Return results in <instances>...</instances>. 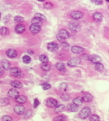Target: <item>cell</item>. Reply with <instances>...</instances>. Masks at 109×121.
Segmentation results:
<instances>
[{"label": "cell", "mask_w": 109, "mask_h": 121, "mask_svg": "<svg viewBox=\"0 0 109 121\" xmlns=\"http://www.w3.org/2000/svg\"><path fill=\"white\" fill-rule=\"evenodd\" d=\"M64 110H65V106H64V105H58L55 108V112H57V113L62 112Z\"/></svg>", "instance_id": "27"}, {"label": "cell", "mask_w": 109, "mask_h": 121, "mask_svg": "<svg viewBox=\"0 0 109 121\" xmlns=\"http://www.w3.org/2000/svg\"><path fill=\"white\" fill-rule=\"evenodd\" d=\"M88 60H90L94 64H97V63H100V61H101V58L97 54H92V55L89 56Z\"/></svg>", "instance_id": "10"}, {"label": "cell", "mask_w": 109, "mask_h": 121, "mask_svg": "<svg viewBox=\"0 0 109 121\" xmlns=\"http://www.w3.org/2000/svg\"><path fill=\"white\" fill-rule=\"evenodd\" d=\"M80 62H81V59L80 57H73V58H71L69 60L68 63H67V65L71 68H73L79 65L80 64Z\"/></svg>", "instance_id": "3"}, {"label": "cell", "mask_w": 109, "mask_h": 121, "mask_svg": "<svg viewBox=\"0 0 109 121\" xmlns=\"http://www.w3.org/2000/svg\"><path fill=\"white\" fill-rule=\"evenodd\" d=\"M1 65H2V67L3 68L4 70H9L10 68V63L9 61H8L7 60L3 59L2 60L1 62Z\"/></svg>", "instance_id": "17"}, {"label": "cell", "mask_w": 109, "mask_h": 121, "mask_svg": "<svg viewBox=\"0 0 109 121\" xmlns=\"http://www.w3.org/2000/svg\"><path fill=\"white\" fill-rule=\"evenodd\" d=\"M104 65H103L101 63H97V64H95V66H94V69L97 71H102L103 70H104Z\"/></svg>", "instance_id": "26"}, {"label": "cell", "mask_w": 109, "mask_h": 121, "mask_svg": "<svg viewBox=\"0 0 109 121\" xmlns=\"http://www.w3.org/2000/svg\"><path fill=\"white\" fill-rule=\"evenodd\" d=\"M81 58H83V59H86V60H88L89 59V55H87V54H83L81 55ZM80 58V59H81Z\"/></svg>", "instance_id": "44"}, {"label": "cell", "mask_w": 109, "mask_h": 121, "mask_svg": "<svg viewBox=\"0 0 109 121\" xmlns=\"http://www.w3.org/2000/svg\"><path fill=\"white\" fill-rule=\"evenodd\" d=\"M39 60H40V61L42 63L48 62V57H47V56L45 55V54H41V55H40V57H39Z\"/></svg>", "instance_id": "30"}, {"label": "cell", "mask_w": 109, "mask_h": 121, "mask_svg": "<svg viewBox=\"0 0 109 121\" xmlns=\"http://www.w3.org/2000/svg\"><path fill=\"white\" fill-rule=\"evenodd\" d=\"M0 18H1V12H0Z\"/></svg>", "instance_id": "49"}, {"label": "cell", "mask_w": 109, "mask_h": 121, "mask_svg": "<svg viewBox=\"0 0 109 121\" xmlns=\"http://www.w3.org/2000/svg\"><path fill=\"white\" fill-rule=\"evenodd\" d=\"M10 74L11 75L14 76V77H20L21 76V71L19 68L16 67H13L10 68Z\"/></svg>", "instance_id": "8"}, {"label": "cell", "mask_w": 109, "mask_h": 121, "mask_svg": "<svg viewBox=\"0 0 109 121\" xmlns=\"http://www.w3.org/2000/svg\"><path fill=\"white\" fill-rule=\"evenodd\" d=\"M31 22H32V24H36V25H39V26H41V24L43 23L42 20H41V19H39L38 17H35V16L32 19Z\"/></svg>", "instance_id": "21"}, {"label": "cell", "mask_w": 109, "mask_h": 121, "mask_svg": "<svg viewBox=\"0 0 109 121\" xmlns=\"http://www.w3.org/2000/svg\"><path fill=\"white\" fill-rule=\"evenodd\" d=\"M35 17H38L39 19H41V20H46V17L44 16V15L42 14H41V13H36V15H35Z\"/></svg>", "instance_id": "39"}, {"label": "cell", "mask_w": 109, "mask_h": 121, "mask_svg": "<svg viewBox=\"0 0 109 121\" xmlns=\"http://www.w3.org/2000/svg\"><path fill=\"white\" fill-rule=\"evenodd\" d=\"M9 103V101L7 98H2L0 99V104H1V106H7Z\"/></svg>", "instance_id": "31"}, {"label": "cell", "mask_w": 109, "mask_h": 121, "mask_svg": "<svg viewBox=\"0 0 109 121\" xmlns=\"http://www.w3.org/2000/svg\"><path fill=\"white\" fill-rule=\"evenodd\" d=\"M30 31L33 34H38L41 31V26L36 25V24H31L30 26Z\"/></svg>", "instance_id": "9"}, {"label": "cell", "mask_w": 109, "mask_h": 121, "mask_svg": "<svg viewBox=\"0 0 109 121\" xmlns=\"http://www.w3.org/2000/svg\"><path fill=\"white\" fill-rule=\"evenodd\" d=\"M61 99H62L64 100V101H67V100H69V99H70V97H69V95H67V94H63L62 96H61Z\"/></svg>", "instance_id": "41"}, {"label": "cell", "mask_w": 109, "mask_h": 121, "mask_svg": "<svg viewBox=\"0 0 109 121\" xmlns=\"http://www.w3.org/2000/svg\"><path fill=\"white\" fill-rule=\"evenodd\" d=\"M56 37H57L58 40L64 42L66 39H68L69 37V33L65 29H62L58 31V33L56 35Z\"/></svg>", "instance_id": "1"}, {"label": "cell", "mask_w": 109, "mask_h": 121, "mask_svg": "<svg viewBox=\"0 0 109 121\" xmlns=\"http://www.w3.org/2000/svg\"><path fill=\"white\" fill-rule=\"evenodd\" d=\"M41 87H42V89L44 90H47V89H51V85L49 83H44L41 85Z\"/></svg>", "instance_id": "38"}, {"label": "cell", "mask_w": 109, "mask_h": 121, "mask_svg": "<svg viewBox=\"0 0 109 121\" xmlns=\"http://www.w3.org/2000/svg\"><path fill=\"white\" fill-rule=\"evenodd\" d=\"M9 34V30L8 28H6V27H2V28L0 29V34H1L2 37H5V36H7Z\"/></svg>", "instance_id": "22"}, {"label": "cell", "mask_w": 109, "mask_h": 121, "mask_svg": "<svg viewBox=\"0 0 109 121\" xmlns=\"http://www.w3.org/2000/svg\"><path fill=\"white\" fill-rule=\"evenodd\" d=\"M23 61L25 64H29V63L31 61V58H30V57L28 55H24L23 57Z\"/></svg>", "instance_id": "33"}, {"label": "cell", "mask_w": 109, "mask_h": 121, "mask_svg": "<svg viewBox=\"0 0 109 121\" xmlns=\"http://www.w3.org/2000/svg\"><path fill=\"white\" fill-rule=\"evenodd\" d=\"M59 89L61 91H62V92H66V91L68 89V86H67L66 83H62V84H60Z\"/></svg>", "instance_id": "34"}, {"label": "cell", "mask_w": 109, "mask_h": 121, "mask_svg": "<svg viewBox=\"0 0 109 121\" xmlns=\"http://www.w3.org/2000/svg\"><path fill=\"white\" fill-rule=\"evenodd\" d=\"M15 31L17 34H23L25 31V26L24 25H22V24H18L15 27Z\"/></svg>", "instance_id": "18"}, {"label": "cell", "mask_w": 109, "mask_h": 121, "mask_svg": "<svg viewBox=\"0 0 109 121\" xmlns=\"http://www.w3.org/2000/svg\"><path fill=\"white\" fill-rule=\"evenodd\" d=\"M46 106L49 108L55 109L58 106V101L53 98H49L46 100Z\"/></svg>", "instance_id": "4"}, {"label": "cell", "mask_w": 109, "mask_h": 121, "mask_svg": "<svg viewBox=\"0 0 109 121\" xmlns=\"http://www.w3.org/2000/svg\"><path fill=\"white\" fill-rule=\"evenodd\" d=\"M67 109H68L69 111H70V112H76L78 110V106H76L75 104L73 103H70V104H69L68 106H67Z\"/></svg>", "instance_id": "20"}, {"label": "cell", "mask_w": 109, "mask_h": 121, "mask_svg": "<svg viewBox=\"0 0 109 121\" xmlns=\"http://www.w3.org/2000/svg\"><path fill=\"white\" fill-rule=\"evenodd\" d=\"M83 51H84V49L79 46H73L72 48V52L76 54H81V53H83Z\"/></svg>", "instance_id": "14"}, {"label": "cell", "mask_w": 109, "mask_h": 121, "mask_svg": "<svg viewBox=\"0 0 109 121\" xmlns=\"http://www.w3.org/2000/svg\"><path fill=\"white\" fill-rule=\"evenodd\" d=\"M70 16L73 20H80V19L83 17V13L80 12V11H77V10L72 11L70 13Z\"/></svg>", "instance_id": "7"}, {"label": "cell", "mask_w": 109, "mask_h": 121, "mask_svg": "<svg viewBox=\"0 0 109 121\" xmlns=\"http://www.w3.org/2000/svg\"><path fill=\"white\" fill-rule=\"evenodd\" d=\"M62 47L63 48H68L69 46V44H68L67 43H66V42H62Z\"/></svg>", "instance_id": "45"}, {"label": "cell", "mask_w": 109, "mask_h": 121, "mask_svg": "<svg viewBox=\"0 0 109 121\" xmlns=\"http://www.w3.org/2000/svg\"><path fill=\"white\" fill-rule=\"evenodd\" d=\"M44 8L46 9H52L53 8V4L51 2H45L44 4Z\"/></svg>", "instance_id": "36"}, {"label": "cell", "mask_w": 109, "mask_h": 121, "mask_svg": "<svg viewBox=\"0 0 109 121\" xmlns=\"http://www.w3.org/2000/svg\"><path fill=\"white\" fill-rule=\"evenodd\" d=\"M6 55L10 58H15L17 57V51L15 49H9L6 51Z\"/></svg>", "instance_id": "13"}, {"label": "cell", "mask_w": 109, "mask_h": 121, "mask_svg": "<svg viewBox=\"0 0 109 121\" xmlns=\"http://www.w3.org/2000/svg\"><path fill=\"white\" fill-rule=\"evenodd\" d=\"M2 75H3V70H2L1 67H0V77L2 76Z\"/></svg>", "instance_id": "47"}, {"label": "cell", "mask_w": 109, "mask_h": 121, "mask_svg": "<svg viewBox=\"0 0 109 121\" xmlns=\"http://www.w3.org/2000/svg\"><path fill=\"white\" fill-rule=\"evenodd\" d=\"M47 50H48L49 51L55 52V51H57L58 50V45L55 42H50V43H47Z\"/></svg>", "instance_id": "6"}, {"label": "cell", "mask_w": 109, "mask_h": 121, "mask_svg": "<svg viewBox=\"0 0 109 121\" xmlns=\"http://www.w3.org/2000/svg\"><path fill=\"white\" fill-rule=\"evenodd\" d=\"M8 95H9V97L16 99L19 95L18 90L16 89H9V91H8Z\"/></svg>", "instance_id": "12"}, {"label": "cell", "mask_w": 109, "mask_h": 121, "mask_svg": "<svg viewBox=\"0 0 109 121\" xmlns=\"http://www.w3.org/2000/svg\"><path fill=\"white\" fill-rule=\"evenodd\" d=\"M16 102L19 104H24L27 102V97L24 95H18L16 98Z\"/></svg>", "instance_id": "19"}, {"label": "cell", "mask_w": 109, "mask_h": 121, "mask_svg": "<svg viewBox=\"0 0 109 121\" xmlns=\"http://www.w3.org/2000/svg\"><path fill=\"white\" fill-rule=\"evenodd\" d=\"M14 20H15V22H16V23H22V22L24 21V19L22 17V16H15Z\"/></svg>", "instance_id": "37"}, {"label": "cell", "mask_w": 109, "mask_h": 121, "mask_svg": "<svg viewBox=\"0 0 109 121\" xmlns=\"http://www.w3.org/2000/svg\"><path fill=\"white\" fill-rule=\"evenodd\" d=\"M92 2H94V4H96V5H101L103 3V1H97V0H93V1H91Z\"/></svg>", "instance_id": "43"}, {"label": "cell", "mask_w": 109, "mask_h": 121, "mask_svg": "<svg viewBox=\"0 0 109 121\" xmlns=\"http://www.w3.org/2000/svg\"><path fill=\"white\" fill-rule=\"evenodd\" d=\"M32 113H33V112H32V111H31V110H27L26 112H24V117L25 119H28V118L31 117Z\"/></svg>", "instance_id": "35"}, {"label": "cell", "mask_w": 109, "mask_h": 121, "mask_svg": "<svg viewBox=\"0 0 109 121\" xmlns=\"http://www.w3.org/2000/svg\"><path fill=\"white\" fill-rule=\"evenodd\" d=\"M83 102H86V103H90L93 99V96H92L90 93H85L82 97Z\"/></svg>", "instance_id": "16"}, {"label": "cell", "mask_w": 109, "mask_h": 121, "mask_svg": "<svg viewBox=\"0 0 109 121\" xmlns=\"http://www.w3.org/2000/svg\"><path fill=\"white\" fill-rule=\"evenodd\" d=\"M67 117L64 115H60V116H58L56 117H55L53 119V121H67Z\"/></svg>", "instance_id": "28"}, {"label": "cell", "mask_w": 109, "mask_h": 121, "mask_svg": "<svg viewBox=\"0 0 109 121\" xmlns=\"http://www.w3.org/2000/svg\"><path fill=\"white\" fill-rule=\"evenodd\" d=\"M39 104H40L39 100L38 99H35L34 102H33V107H34V108H37V107L39 106Z\"/></svg>", "instance_id": "42"}, {"label": "cell", "mask_w": 109, "mask_h": 121, "mask_svg": "<svg viewBox=\"0 0 109 121\" xmlns=\"http://www.w3.org/2000/svg\"><path fill=\"white\" fill-rule=\"evenodd\" d=\"M89 120H90V121H99L100 117L96 114H92L89 117Z\"/></svg>", "instance_id": "32"}, {"label": "cell", "mask_w": 109, "mask_h": 121, "mask_svg": "<svg viewBox=\"0 0 109 121\" xmlns=\"http://www.w3.org/2000/svg\"><path fill=\"white\" fill-rule=\"evenodd\" d=\"M90 113H91L90 109L89 108V107L86 106V107H83V108L80 110V113H79V117H80V119L85 120L90 116Z\"/></svg>", "instance_id": "2"}, {"label": "cell", "mask_w": 109, "mask_h": 121, "mask_svg": "<svg viewBox=\"0 0 109 121\" xmlns=\"http://www.w3.org/2000/svg\"><path fill=\"white\" fill-rule=\"evenodd\" d=\"M2 121H13V119L9 116L5 115V116H3L2 117Z\"/></svg>", "instance_id": "40"}, {"label": "cell", "mask_w": 109, "mask_h": 121, "mask_svg": "<svg viewBox=\"0 0 109 121\" xmlns=\"http://www.w3.org/2000/svg\"><path fill=\"white\" fill-rule=\"evenodd\" d=\"M9 18H10V16L9 15H8V16H5V18H4V22H8L9 21Z\"/></svg>", "instance_id": "46"}, {"label": "cell", "mask_w": 109, "mask_h": 121, "mask_svg": "<svg viewBox=\"0 0 109 121\" xmlns=\"http://www.w3.org/2000/svg\"><path fill=\"white\" fill-rule=\"evenodd\" d=\"M41 69L44 71H48L50 69H51V65L48 64V62L47 63H43L42 65L41 66Z\"/></svg>", "instance_id": "25"}, {"label": "cell", "mask_w": 109, "mask_h": 121, "mask_svg": "<svg viewBox=\"0 0 109 121\" xmlns=\"http://www.w3.org/2000/svg\"><path fill=\"white\" fill-rule=\"evenodd\" d=\"M11 86L15 89H21L22 88V84L21 82H19V81H13L11 82Z\"/></svg>", "instance_id": "23"}, {"label": "cell", "mask_w": 109, "mask_h": 121, "mask_svg": "<svg viewBox=\"0 0 109 121\" xmlns=\"http://www.w3.org/2000/svg\"><path fill=\"white\" fill-rule=\"evenodd\" d=\"M38 2H44V0H38Z\"/></svg>", "instance_id": "48"}, {"label": "cell", "mask_w": 109, "mask_h": 121, "mask_svg": "<svg viewBox=\"0 0 109 121\" xmlns=\"http://www.w3.org/2000/svg\"><path fill=\"white\" fill-rule=\"evenodd\" d=\"M56 68L60 71H66V67L65 65L63 63H57L56 64Z\"/></svg>", "instance_id": "29"}, {"label": "cell", "mask_w": 109, "mask_h": 121, "mask_svg": "<svg viewBox=\"0 0 109 121\" xmlns=\"http://www.w3.org/2000/svg\"><path fill=\"white\" fill-rule=\"evenodd\" d=\"M93 19H94V20L96 21V22H100L102 20V19H103V16H102V14L100 13L96 12L95 13H94Z\"/></svg>", "instance_id": "15"}, {"label": "cell", "mask_w": 109, "mask_h": 121, "mask_svg": "<svg viewBox=\"0 0 109 121\" xmlns=\"http://www.w3.org/2000/svg\"><path fill=\"white\" fill-rule=\"evenodd\" d=\"M69 29L72 32H78L80 30V24L76 22H72L69 24Z\"/></svg>", "instance_id": "5"}, {"label": "cell", "mask_w": 109, "mask_h": 121, "mask_svg": "<svg viewBox=\"0 0 109 121\" xmlns=\"http://www.w3.org/2000/svg\"><path fill=\"white\" fill-rule=\"evenodd\" d=\"M13 110H14V112H16V114H18V115H22V114H24V113L25 109H24V107L23 106H21V105H17V106H14V109H13Z\"/></svg>", "instance_id": "11"}, {"label": "cell", "mask_w": 109, "mask_h": 121, "mask_svg": "<svg viewBox=\"0 0 109 121\" xmlns=\"http://www.w3.org/2000/svg\"><path fill=\"white\" fill-rule=\"evenodd\" d=\"M83 99H82V97H76V98H75L74 99H73V104H75L76 106H80V105H82L83 104Z\"/></svg>", "instance_id": "24"}]
</instances>
